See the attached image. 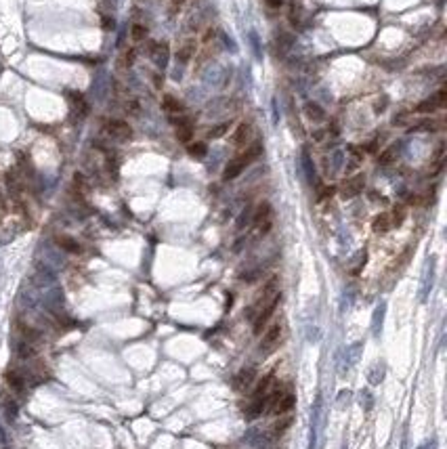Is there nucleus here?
<instances>
[{
    "label": "nucleus",
    "mask_w": 447,
    "mask_h": 449,
    "mask_svg": "<svg viewBox=\"0 0 447 449\" xmlns=\"http://www.w3.org/2000/svg\"><path fill=\"white\" fill-rule=\"evenodd\" d=\"M261 151H263V145L261 143H254V145H250L246 151H242L240 156H235L233 160H229L227 162V166H225V172H222V179L225 181H233V179H238V176L244 172V168H248L250 164L261 156Z\"/></svg>",
    "instance_id": "obj_1"
},
{
    "label": "nucleus",
    "mask_w": 447,
    "mask_h": 449,
    "mask_svg": "<svg viewBox=\"0 0 447 449\" xmlns=\"http://www.w3.org/2000/svg\"><path fill=\"white\" fill-rule=\"evenodd\" d=\"M325 422V405H323V397L317 395L313 409H311V428H309V449H317L319 445V434Z\"/></svg>",
    "instance_id": "obj_2"
},
{
    "label": "nucleus",
    "mask_w": 447,
    "mask_h": 449,
    "mask_svg": "<svg viewBox=\"0 0 447 449\" xmlns=\"http://www.w3.org/2000/svg\"><path fill=\"white\" fill-rule=\"evenodd\" d=\"M279 300H281V294L277 292L275 296L269 300L261 311L256 313V317H254V334H261L263 332V327L269 323V319L273 317V313H275V309H277V304H279Z\"/></svg>",
    "instance_id": "obj_3"
},
{
    "label": "nucleus",
    "mask_w": 447,
    "mask_h": 449,
    "mask_svg": "<svg viewBox=\"0 0 447 449\" xmlns=\"http://www.w3.org/2000/svg\"><path fill=\"white\" fill-rule=\"evenodd\" d=\"M103 133L116 141H128L133 137V128L124 120H107L103 126Z\"/></svg>",
    "instance_id": "obj_4"
},
{
    "label": "nucleus",
    "mask_w": 447,
    "mask_h": 449,
    "mask_svg": "<svg viewBox=\"0 0 447 449\" xmlns=\"http://www.w3.org/2000/svg\"><path fill=\"white\" fill-rule=\"evenodd\" d=\"M273 439H275L273 432H265V430H258V428H250L248 432L244 434V443H248L252 447H258V449L269 447Z\"/></svg>",
    "instance_id": "obj_5"
},
{
    "label": "nucleus",
    "mask_w": 447,
    "mask_h": 449,
    "mask_svg": "<svg viewBox=\"0 0 447 449\" xmlns=\"http://www.w3.org/2000/svg\"><path fill=\"white\" fill-rule=\"evenodd\" d=\"M363 185H366V176H363V174L351 176V179H347V181L343 183V187H340V195H343L345 199L357 197V195L363 191Z\"/></svg>",
    "instance_id": "obj_6"
},
{
    "label": "nucleus",
    "mask_w": 447,
    "mask_h": 449,
    "mask_svg": "<svg viewBox=\"0 0 447 449\" xmlns=\"http://www.w3.org/2000/svg\"><path fill=\"white\" fill-rule=\"evenodd\" d=\"M252 222L261 233H267L269 229H271V206H269L267 202H263L252 214Z\"/></svg>",
    "instance_id": "obj_7"
},
{
    "label": "nucleus",
    "mask_w": 447,
    "mask_h": 449,
    "mask_svg": "<svg viewBox=\"0 0 447 449\" xmlns=\"http://www.w3.org/2000/svg\"><path fill=\"white\" fill-rule=\"evenodd\" d=\"M361 342H357V345H353V347H349L345 353H343V359H340V365H338V372L340 374H347V372H351L353 370V365H355L357 361H359V357H361Z\"/></svg>",
    "instance_id": "obj_8"
},
{
    "label": "nucleus",
    "mask_w": 447,
    "mask_h": 449,
    "mask_svg": "<svg viewBox=\"0 0 447 449\" xmlns=\"http://www.w3.org/2000/svg\"><path fill=\"white\" fill-rule=\"evenodd\" d=\"M254 380H256V368H254V365H248V368H244L238 376L233 378V388H235V391H240V393H244L248 386H252Z\"/></svg>",
    "instance_id": "obj_9"
},
{
    "label": "nucleus",
    "mask_w": 447,
    "mask_h": 449,
    "mask_svg": "<svg viewBox=\"0 0 447 449\" xmlns=\"http://www.w3.org/2000/svg\"><path fill=\"white\" fill-rule=\"evenodd\" d=\"M279 338H281V325L279 323H275V325H271L267 329V332L263 334V340H261V353H271L275 347H277V342H279Z\"/></svg>",
    "instance_id": "obj_10"
},
{
    "label": "nucleus",
    "mask_w": 447,
    "mask_h": 449,
    "mask_svg": "<svg viewBox=\"0 0 447 449\" xmlns=\"http://www.w3.org/2000/svg\"><path fill=\"white\" fill-rule=\"evenodd\" d=\"M443 103H445V90L441 88L439 92H434L432 97H428V99L422 101L418 107H416V111H420V114H432V111H437L439 107H443Z\"/></svg>",
    "instance_id": "obj_11"
},
{
    "label": "nucleus",
    "mask_w": 447,
    "mask_h": 449,
    "mask_svg": "<svg viewBox=\"0 0 447 449\" xmlns=\"http://www.w3.org/2000/svg\"><path fill=\"white\" fill-rule=\"evenodd\" d=\"M294 405H296V397H294L292 393H281L277 397V401L271 405V411L275 413V416H284V413H288Z\"/></svg>",
    "instance_id": "obj_12"
},
{
    "label": "nucleus",
    "mask_w": 447,
    "mask_h": 449,
    "mask_svg": "<svg viewBox=\"0 0 447 449\" xmlns=\"http://www.w3.org/2000/svg\"><path fill=\"white\" fill-rule=\"evenodd\" d=\"M5 378H7V386H9L15 395H23V393H26V388H28L26 376H21L19 372H9Z\"/></svg>",
    "instance_id": "obj_13"
},
{
    "label": "nucleus",
    "mask_w": 447,
    "mask_h": 449,
    "mask_svg": "<svg viewBox=\"0 0 447 449\" xmlns=\"http://www.w3.org/2000/svg\"><path fill=\"white\" fill-rule=\"evenodd\" d=\"M250 137H252V126L248 122H244V124H240L238 128H235V133L231 137V143L235 147H244L250 141Z\"/></svg>",
    "instance_id": "obj_14"
},
{
    "label": "nucleus",
    "mask_w": 447,
    "mask_h": 449,
    "mask_svg": "<svg viewBox=\"0 0 447 449\" xmlns=\"http://www.w3.org/2000/svg\"><path fill=\"white\" fill-rule=\"evenodd\" d=\"M149 55L154 57V61L158 63V67H164L168 63V44L166 42H154V44H151Z\"/></svg>",
    "instance_id": "obj_15"
},
{
    "label": "nucleus",
    "mask_w": 447,
    "mask_h": 449,
    "mask_svg": "<svg viewBox=\"0 0 447 449\" xmlns=\"http://www.w3.org/2000/svg\"><path fill=\"white\" fill-rule=\"evenodd\" d=\"M162 109L166 111V114H170V116H179V114H183L185 111V105L176 99V97H172V94H164V99H162Z\"/></svg>",
    "instance_id": "obj_16"
},
{
    "label": "nucleus",
    "mask_w": 447,
    "mask_h": 449,
    "mask_svg": "<svg viewBox=\"0 0 447 449\" xmlns=\"http://www.w3.org/2000/svg\"><path fill=\"white\" fill-rule=\"evenodd\" d=\"M193 55H195V40L193 38H185L183 44L179 46V51H176V59H179L181 63H187Z\"/></svg>",
    "instance_id": "obj_17"
},
{
    "label": "nucleus",
    "mask_w": 447,
    "mask_h": 449,
    "mask_svg": "<svg viewBox=\"0 0 447 449\" xmlns=\"http://www.w3.org/2000/svg\"><path fill=\"white\" fill-rule=\"evenodd\" d=\"M191 135H193V126H191V122L187 120V118H181V120L176 122V139H179L181 143H189V141H191Z\"/></svg>",
    "instance_id": "obj_18"
},
{
    "label": "nucleus",
    "mask_w": 447,
    "mask_h": 449,
    "mask_svg": "<svg viewBox=\"0 0 447 449\" xmlns=\"http://www.w3.org/2000/svg\"><path fill=\"white\" fill-rule=\"evenodd\" d=\"M384 374H386V368H384V363H382V361H380V363H376V365H372L370 372H368V382H370L372 386H378V384L384 380Z\"/></svg>",
    "instance_id": "obj_19"
},
{
    "label": "nucleus",
    "mask_w": 447,
    "mask_h": 449,
    "mask_svg": "<svg viewBox=\"0 0 447 449\" xmlns=\"http://www.w3.org/2000/svg\"><path fill=\"white\" fill-rule=\"evenodd\" d=\"M57 244L61 246L65 252H72V254H80V252H82L80 244H78L76 240L69 238V235H57Z\"/></svg>",
    "instance_id": "obj_20"
},
{
    "label": "nucleus",
    "mask_w": 447,
    "mask_h": 449,
    "mask_svg": "<svg viewBox=\"0 0 447 449\" xmlns=\"http://www.w3.org/2000/svg\"><path fill=\"white\" fill-rule=\"evenodd\" d=\"M393 227L391 225V216L386 214V212H382V214H378L374 218V222H372V229H374V233H386Z\"/></svg>",
    "instance_id": "obj_21"
},
{
    "label": "nucleus",
    "mask_w": 447,
    "mask_h": 449,
    "mask_svg": "<svg viewBox=\"0 0 447 449\" xmlns=\"http://www.w3.org/2000/svg\"><path fill=\"white\" fill-rule=\"evenodd\" d=\"M3 409H5V416L9 420H15L17 418V401L13 397H9V395L3 397Z\"/></svg>",
    "instance_id": "obj_22"
},
{
    "label": "nucleus",
    "mask_w": 447,
    "mask_h": 449,
    "mask_svg": "<svg viewBox=\"0 0 447 449\" xmlns=\"http://www.w3.org/2000/svg\"><path fill=\"white\" fill-rule=\"evenodd\" d=\"M304 114H307L309 120H315V122H319V120H323V118H325L323 109L317 103H307V105H304Z\"/></svg>",
    "instance_id": "obj_23"
},
{
    "label": "nucleus",
    "mask_w": 447,
    "mask_h": 449,
    "mask_svg": "<svg viewBox=\"0 0 447 449\" xmlns=\"http://www.w3.org/2000/svg\"><path fill=\"white\" fill-rule=\"evenodd\" d=\"M131 38H133V42H143L147 38V28L143 26V23H133Z\"/></svg>",
    "instance_id": "obj_24"
},
{
    "label": "nucleus",
    "mask_w": 447,
    "mask_h": 449,
    "mask_svg": "<svg viewBox=\"0 0 447 449\" xmlns=\"http://www.w3.org/2000/svg\"><path fill=\"white\" fill-rule=\"evenodd\" d=\"M389 216H391V225H393V227H401L403 220H405V208L403 206H397L393 210V214H389Z\"/></svg>",
    "instance_id": "obj_25"
},
{
    "label": "nucleus",
    "mask_w": 447,
    "mask_h": 449,
    "mask_svg": "<svg viewBox=\"0 0 447 449\" xmlns=\"http://www.w3.org/2000/svg\"><path fill=\"white\" fill-rule=\"evenodd\" d=\"M359 405L363 407V411H370L374 407V395L370 391H361L359 393Z\"/></svg>",
    "instance_id": "obj_26"
},
{
    "label": "nucleus",
    "mask_w": 447,
    "mask_h": 449,
    "mask_svg": "<svg viewBox=\"0 0 447 449\" xmlns=\"http://www.w3.org/2000/svg\"><path fill=\"white\" fill-rule=\"evenodd\" d=\"M135 59H137V49H128V51H124V55H122V59H120V65H122L124 69H126V67H133Z\"/></svg>",
    "instance_id": "obj_27"
},
{
    "label": "nucleus",
    "mask_w": 447,
    "mask_h": 449,
    "mask_svg": "<svg viewBox=\"0 0 447 449\" xmlns=\"http://www.w3.org/2000/svg\"><path fill=\"white\" fill-rule=\"evenodd\" d=\"M382 317H384V306H380V309H376V315H374V336H380Z\"/></svg>",
    "instance_id": "obj_28"
},
{
    "label": "nucleus",
    "mask_w": 447,
    "mask_h": 449,
    "mask_svg": "<svg viewBox=\"0 0 447 449\" xmlns=\"http://www.w3.org/2000/svg\"><path fill=\"white\" fill-rule=\"evenodd\" d=\"M227 131H229V124H218V126H214L212 131L208 133V139H220Z\"/></svg>",
    "instance_id": "obj_29"
},
{
    "label": "nucleus",
    "mask_w": 447,
    "mask_h": 449,
    "mask_svg": "<svg viewBox=\"0 0 447 449\" xmlns=\"http://www.w3.org/2000/svg\"><path fill=\"white\" fill-rule=\"evenodd\" d=\"M189 153L193 158H204L206 156V145L204 143H193V145H189Z\"/></svg>",
    "instance_id": "obj_30"
},
{
    "label": "nucleus",
    "mask_w": 447,
    "mask_h": 449,
    "mask_svg": "<svg viewBox=\"0 0 447 449\" xmlns=\"http://www.w3.org/2000/svg\"><path fill=\"white\" fill-rule=\"evenodd\" d=\"M395 156H397V149H395V147L386 149V151L382 153V156H380V164H384V166H386V164H391V162H393Z\"/></svg>",
    "instance_id": "obj_31"
},
{
    "label": "nucleus",
    "mask_w": 447,
    "mask_h": 449,
    "mask_svg": "<svg viewBox=\"0 0 447 449\" xmlns=\"http://www.w3.org/2000/svg\"><path fill=\"white\" fill-rule=\"evenodd\" d=\"M292 424V418H286V420H281V422H277L275 424V428H273V436H277V434H281L288 426Z\"/></svg>",
    "instance_id": "obj_32"
},
{
    "label": "nucleus",
    "mask_w": 447,
    "mask_h": 449,
    "mask_svg": "<svg viewBox=\"0 0 447 449\" xmlns=\"http://www.w3.org/2000/svg\"><path fill=\"white\" fill-rule=\"evenodd\" d=\"M185 3H187V0H170V15L174 17V15L185 7Z\"/></svg>",
    "instance_id": "obj_33"
},
{
    "label": "nucleus",
    "mask_w": 447,
    "mask_h": 449,
    "mask_svg": "<svg viewBox=\"0 0 447 449\" xmlns=\"http://www.w3.org/2000/svg\"><path fill=\"white\" fill-rule=\"evenodd\" d=\"M351 401V391H340L338 393V407H343L345 403Z\"/></svg>",
    "instance_id": "obj_34"
},
{
    "label": "nucleus",
    "mask_w": 447,
    "mask_h": 449,
    "mask_svg": "<svg viewBox=\"0 0 447 449\" xmlns=\"http://www.w3.org/2000/svg\"><path fill=\"white\" fill-rule=\"evenodd\" d=\"M418 449H437V443H434V439H430V441H426V443H422Z\"/></svg>",
    "instance_id": "obj_35"
},
{
    "label": "nucleus",
    "mask_w": 447,
    "mask_h": 449,
    "mask_svg": "<svg viewBox=\"0 0 447 449\" xmlns=\"http://www.w3.org/2000/svg\"><path fill=\"white\" fill-rule=\"evenodd\" d=\"M332 193H334V189H332V187H330V189H323V191H321V199H323V197H330Z\"/></svg>",
    "instance_id": "obj_36"
},
{
    "label": "nucleus",
    "mask_w": 447,
    "mask_h": 449,
    "mask_svg": "<svg viewBox=\"0 0 447 449\" xmlns=\"http://www.w3.org/2000/svg\"><path fill=\"white\" fill-rule=\"evenodd\" d=\"M281 0H269V7H279Z\"/></svg>",
    "instance_id": "obj_37"
},
{
    "label": "nucleus",
    "mask_w": 447,
    "mask_h": 449,
    "mask_svg": "<svg viewBox=\"0 0 447 449\" xmlns=\"http://www.w3.org/2000/svg\"><path fill=\"white\" fill-rule=\"evenodd\" d=\"M343 449H347V445H345V447H343Z\"/></svg>",
    "instance_id": "obj_38"
}]
</instances>
